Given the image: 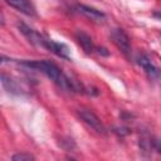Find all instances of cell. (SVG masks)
I'll return each instance as SVG.
<instances>
[{
    "mask_svg": "<svg viewBox=\"0 0 161 161\" xmlns=\"http://www.w3.org/2000/svg\"><path fill=\"white\" fill-rule=\"evenodd\" d=\"M20 64H23L28 68H33V69H36V70L42 72L43 74H45L49 79H52L57 86H59L63 89H68V91H75L77 89L75 83L72 79H69L62 72V69L58 65H55L54 63H52L49 60H34V62L24 60Z\"/></svg>",
    "mask_w": 161,
    "mask_h": 161,
    "instance_id": "obj_1",
    "label": "cell"
},
{
    "mask_svg": "<svg viewBox=\"0 0 161 161\" xmlns=\"http://www.w3.org/2000/svg\"><path fill=\"white\" fill-rule=\"evenodd\" d=\"M111 39L113 42V44L126 55L128 57L131 54V42L128 35L119 28H116L111 31Z\"/></svg>",
    "mask_w": 161,
    "mask_h": 161,
    "instance_id": "obj_2",
    "label": "cell"
},
{
    "mask_svg": "<svg viewBox=\"0 0 161 161\" xmlns=\"http://www.w3.org/2000/svg\"><path fill=\"white\" fill-rule=\"evenodd\" d=\"M78 113H79V117L91 128H93L96 132H98V133H106V128H104L103 123L101 122V119L92 111H89V109H79Z\"/></svg>",
    "mask_w": 161,
    "mask_h": 161,
    "instance_id": "obj_3",
    "label": "cell"
},
{
    "mask_svg": "<svg viewBox=\"0 0 161 161\" xmlns=\"http://www.w3.org/2000/svg\"><path fill=\"white\" fill-rule=\"evenodd\" d=\"M44 48L48 49L49 52L54 53L55 55L63 58V59H67V60H70V54H69V49L65 44L63 43H57L54 40H50V39H45L44 42Z\"/></svg>",
    "mask_w": 161,
    "mask_h": 161,
    "instance_id": "obj_4",
    "label": "cell"
},
{
    "mask_svg": "<svg viewBox=\"0 0 161 161\" xmlns=\"http://www.w3.org/2000/svg\"><path fill=\"white\" fill-rule=\"evenodd\" d=\"M138 64L145 69V72L147 73V75L151 79H158L161 77V73L158 70V68L146 57V55H141L138 58Z\"/></svg>",
    "mask_w": 161,
    "mask_h": 161,
    "instance_id": "obj_5",
    "label": "cell"
},
{
    "mask_svg": "<svg viewBox=\"0 0 161 161\" xmlns=\"http://www.w3.org/2000/svg\"><path fill=\"white\" fill-rule=\"evenodd\" d=\"M5 1L8 5L21 11L25 15H34L35 14V9L29 0H5Z\"/></svg>",
    "mask_w": 161,
    "mask_h": 161,
    "instance_id": "obj_6",
    "label": "cell"
},
{
    "mask_svg": "<svg viewBox=\"0 0 161 161\" xmlns=\"http://www.w3.org/2000/svg\"><path fill=\"white\" fill-rule=\"evenodd\" d=\"M77 9H78L79 13H82L84 16H87L88 19H91L93 21L102 23L106 19V15L103 13H101L99 10H97V9H93V8H89V6H86V5H78Z\"/></svg>",
    "mask_w": 161,
    "mask_h": 161,
    "instance_id": "obj_7",
    "label": "cell"
},
{
    "mask_svg": "<svg viewBox=\"0 0 161 161\" xmlns=\"http://www.w3.org/2000/svg\"><path fill=\"white\" fill-rule=\"evenodd\" d=\"M75 39L77 42L79 43V45L82 47V49L86 52V53H92L93 49H94V45H93V42H92V38L86 34L84 31L82 30H78L75 33Z\"/></svg>",
    "mask_w": 161,
    "mask_h": 161,
    "instance_id": "obj_8",
    "label": "cell"
},
{
    "mask_svg": "<svg viewBox=\"0 0 161 161\" xmlns=\"http://www.w3.org/2000/svg\"><path fill=\"white\" fill-rule=\"evenodd\" d=\"M1 83H3V87L8 91V92H11V93H20V89L18 87V84L10 78L8 77L6 74H1Z\"/></svg>",
    "mask_w": 161,
    "mask_h": 161,
    "instance_id": "obj_9",
    "label": "cell"
},
{
    "mask_svg": "<svg viewBox=\"0 0 161 161\" xmlns=\"http://www.w3.org/2000/svg\"><path fill=\"white\" fill-rule=\"evenodd\" d=\"M13 161H33L34 156H31L30 153H16L11 157Z\"/></svg>",
    "mask_w": 161,
    "mask_h": 161,
    "instance_id": "obj_10",
    "label": "cell"
},
{
    "mask_svg": "<svg viewBox=\"0 0 161 161\" xmlns=\"http://www.w3.org/2000/svg\"><path fill=\"white\" fill-rule=\"evenodd\" d=\"M150 143L152 145V147L155 148V150H157L158 152H161V140H153V141H150Z\"/></svg>",
    "mask_w": 161,
    "mask_h": 161,
    "instance_id": "obj_11",
    "label": "cell"
},
{
    "mask_svg": "<svg viewBox=\"0 0 161 161\" xmlns=\"http://www.w3.org/2000/svg\"><path fill=\"white\" fill-rule=\"evenodd\" d=\"M153 15H155V16H157V18H160V19H161V13H155V14H153Z\"/></svg>",
    "mask_w": 161,
    "mask_h": 161,
    "instance_id": "obj_12",
    "label": "cell"
}]
</instances>
